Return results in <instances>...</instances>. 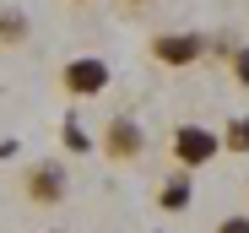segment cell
Returning <instances> with one entry per match:
<instances>
[{
  "label": "cell",
  "instance_id": "52a82bcc",
  "mask_svg": "<svg viewBox=\"0 0 249 233\" xmlns=\"http://www.w3.org/2000/svg\"><path fill=\"white\" fill-rule=\"evenodd\" d=\"M27 38H33V17L17 11V6H6L0 11V49H22Z\"/></svg>",
  "mask_w": 249,
  "mask_h": 233
},
{
  "label": "cell",
  "instance_id": "277c9868",
  "mask_svg": "<svg viewBox=\"0 0 249 233\" xmlns=\"http://www.w3.org/2000/svg\"><path fill=\"white\" fill-rule=\"evenodd\" d=\"M146 54H152L162 71H190V65H200V60H206V33H195V27L157 33L152 44H146Z\"/></svg>",
  "mask_w": 249,
  "mask_h": 233
},
{
  "label": "cell",
  "instance_id": "5b68a950",
  "mask_svg": "<svg viewBox=\"0 0 249 233\" xmlns=\"http://www.w3.org/2000/svg\"><path fill=\"white\" fill-rule=\"evenodd\" d=\"M98 152L108 163H141V152H146L141 120H136V114H114V120L103 125V136H98Z\"/></svg>",
  "mask_w": 249,
  "mask_h": 233
},
{
  "label": "cell",
  "instance_id": "5bb4252c",
  "mask_svg": "<svg viewBox=\"0 0 249 233\" xmlns=\"http://www.w3.org/2000/svg\"><path fill=\"white\" fill-rule=\"evenodd\" d=\"M76 6H98V0H76Z\"/></svg>",
  "mask_w": 249,
  "mask_h": 233
},
{
  "label": "cell",
  "instance_id": "6da1fadb",
  "mask_svg": "<svg viewBox=\"0 0 249 233\" xmlns=\"http://www.w3.org/2000/svg\"><path fill=\"white\" fill-rule=\"evenodd\" d=\"M168 158H174V168L195 174V168H206L212 158H222V141H217V130H212V125L184 120V125H174V130H168Z\"/></svg>",
  "mask_w": 249,
  "mask_h": 233
},
{
  "label": "cell",
  "instance_id": "4fadbf2b",
  "mask_svg": "<svg viewBox=\"0 0 249 233\" xmlns=\"http://www.w3.org/2000/svg\"><path fill=\"white\" fill-rule=\"evenodd\" d=\"M124 6H130V11H146V6H157V0H124Z\"/></svg>",
  "mask_w": 249,
  "mask_h": 233
},
{
  "label": "cell",
  "instance_id": "9c48e42d",
  "mask_svg": "<svg viewBox=\"0 0 249 233\" xmlns=\"http://www.w3.org/2000/svg\"><path fill=\"white\" fill-rule=\"evenodd\" d=\"M217 141H222V152H238V158H249V120H228V125L217 130Z\"/></svg>",
  "mask_w": 249,
  "mask_h": 233
},
{
  "label": "cell",
  "instance_id": "7a4b0ae2",
  "mask_svg": "<svg viewBox=\"0 0 249 233\" xmlns=\"http://www.w3.org/2000/svg\"><path fill=\"white\" fill-rule=\"evenodd\" d=\"M22 196H27V206H60V201L71 196V168H65L60 158L27 163V168H22Z\"/></svg>",
  "mask_w": 249,
  "mask_h": 233
},
{
  "label": "cell",
  "instance_id": "3957f363",
  "mask_svg": "<svg viewBox=\"0 0 249 233\" xmlns=\"http://www.w3.org/2000/svg\"><path fill=\"white\" fill-rule=\"evenodd\" d=\"M114 87V71H108V60H98V54H76V60H65L60 65V92L65 98H103Z\"/></svg>",
  "mask_w": 249,
  "mask_h": 233
},
{
  "label": "cell",
  "instance_id": "9a60e30c",
  "mask_svg": "<svg viewBox=\"0 0 249 233\" xmlns=\"http://www.w3.org/2000/svg\"><path fill=\"white\" fill-rule=\"evenodd\" d=\"M244 120H249V114H244Z\"/></svg>",
  "mask_w": 249,
  "mask_h": 233
},
{
  "label": "cell",
  "instance_id": "7c38bea8",
  "mask_svg": "<svg viewBox=\"0 0 249 233\" xmlns=\"http://www.w3.org/2000/svg\"><path fill=\"white\" fill-rule=\"evenodd\" d=\"M6 158H17V141H0V163H6Z\"/></svg>",
  "mask_w": 249,
  "mask_h": 233
},
{
  "label": "cell",
  "instance_id": "8fae6325",
  "mask_svg": "<svg viewBox=\"0 0 249 233\" xmlns=\"http://www.w3.org/2000/svg\"><path fill=\"white\" fill-rule=\"evenodd\" d=\"M212 233H249V212H228V217H222Z\"/></svg>",
  "mask_w": 249,
  "mask_h": 233
},
{
  "label": "cell",
  "instance_id": "8992f818",
  "mask_svg": "<svg viewBox=\"0 0 249 233\" xmlns=\"http://www.w3.org/2000/svg\"><path fill=\"white\" fill-rule=\"evenodd\" d=\"M190 201H195V174L174 168V174H162V179H157V212H162V217L190 212Z\"/></svg>",
  "mask_w": 249,
  "mask_h": 233
},
{
  "label": "cell",
  "instance_id": "30bf717a",
  "mask_svg": "<svg viewBox=\"0 0 249 233\" xmlns=\"http://www.w3.org/2000/svg\"><path fill=\"white\" fill-rule=\"evenodd\" d=\"M228 71H233V82L249 92V44H238V49L228 54Z\"/></svg>",
  "mask_w": 249,
  "mask_h": 233
},
{
  "label": "cell",
  "instance_id": "ba28073f",
  "mask_svg": "<svg viewBox=\"0 0 249 233\" xmlns=\"http://www.w3.org/2000/svg\"><path fill=\"white\" fill-rule=\"evenodd\" d=\"M60 146L71 152V158H87V152H98V141L76 125V114H65V120H60Z\"/></svg>",
  "mask_w": 249,
  "mask_h": 233
}]
</instances>
